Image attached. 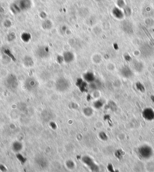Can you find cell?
<instances>
[{"label": "cell", "instance_id": "obj_1", "mask_svg": "<svg viewBox=\"0 0 154 172\" xmlns=\"http://www.w3.org/2000/svg\"><path fill=\"white\" fill-rule=\"evenodd\" d=\"M71 86V82L66 78L61 77L57 80L55 84V87L57 91L64 93L67 92Z\"/></svg>", "mask_w": 154, "mask_h": 172}, {"label": "cell", "instance_id": "obj_2", "mask_svg": "<svg viewBox=\"0 0 154 172\" xmlns=\"http://www.w3.org/2000/svg\"><path fill=\"white\" fill-rule=\"evenodd\" d=\"M138 154L140 158L144 160H148L153 155V150L151 146L144 144L139 148Z\"/></svg>", "mask_w": 154, "mask_h": 172}, {"label": "cell", "instance_id": "obj_3", "mask_svg": "<svg viewBox=\"0 0 154 172\" xmlns=\"http://www.w3.org/2000/svg\"><path fill=\"white\" fill-rule=\"evenodd\" d=\"M4 84L6 88L11 91L16 89L19 85L16 76L13 74H10L6 77L4 81Z\"/></svg>", "mask_w": 154, "mask_h": 172}, {"label": "cell", "instance_id": "obj_4", "mask_svg": "<svg viewBox=\"0 0 154 172\" xmlns=\"http://www.w3.org/2000/svg\"><path fill=\"white\" fill-rule=\"evenodd\" d=\"M81 161L87 167H88L92 172H97L99 171L98 165L94 162L93 160L89 156H83L81 158Z\"/></svg>", "mask_w": 154, "mask_h": 172}, {"label": "cell", "instance_id": "obj_5", "mask_svg": "<svg viewBox=\"0 0 154 172\" xmlns=\"http://www.w3.org/2000/svg\"><path fill=\"white\" fill-rule=\"evenodd\" d=\"M35 163L37 166V167L42 169L46 168L48 165V162L47 159L42 155L36 157Z\"/></svg>", "mask_w": 154, "mask_h": 172}, {"label": "cell", "instance_id": "obj_6", "mask_svg": "<svg viewBox=\"0 0 154 172\" xmlns=\"http://www.w3.org/2000/svg\"><path fill=\"white\" fill-rule=\"evenodd\" d=\"M25 86L28 91H34L38 86L37 81L34 78H28L25 82Z\"/></svg>", "mask_w": 154, "mask_h": 172}, {"label": "cell", "instance_id": "obj_7", "mask_svg": "<svg viewBox=\"0 0 154 172\" xmlns=\"http://www.w3.org/2000/svg\"><path fill=\"white\" fill-rule=\"evenodd\" d=\"M77 86L81 92H87L89 88V84H87L83 79H78L77 81Z\"/></svg>", "mask_w": 154, "mask_h": 172}, {"label": "cell", "instance_id": "obj_8", "mask_svg": "<svg viewBox=\"0 0 154 172\" xmlns=\"http://www.w3.org/2000/svg\"><path fill=\"white\" fill-rule=\"evenodd\" d=\"M142 114L143 118L148 121H152L154 119V111L152 108H146Z\"/></svg>", "mask_w": 154, "mask_h": 172}, {"label": "cell", "instance_id": "obj_9", "mask_svg": "<svg viewBox=\"0 0 154 172\" xmlns=\"http://www.w3.org/2000/svg\"><path fill=\"white\" fill-rule=\"evenodd\" d=\"M83 79L89 84L95 82L96 80L95 74L92 72H90V71H88V72L85 73L83 74Z\"/></svg>", "mask_w": 154, "mask_h": 172}, {"label": "cell", "instance_id": "obj_10", "mask_svg": "<svg viewBox=\"0 0 154 172\" xmlns=\"http://www.w3.org/2000/svg\"><path fill=\"white\" fill-rule=\"evenodd\" d=\"M11 149L16 154L20 153L23 149V144L20 141H14L11 144Z\"/></svg>", "mask_w": 154, "mask_h": 172}, {"label": "cell", "instance_id": "obj_11", "mask_svg": "<svg viewBox=\"0 0 154 172\" xmlns=\"http://www.w3.org/2000/svg\"><path fill=\"white\" fill-rule=\"evenodd\" d=\"M63 59V61L65 63L70 64V63L74 61L75 57H74V55L71 52L68 51V52H66V53H64Z\"/></svg>", "mask_w": 154, "mask_h": 172}, {"label": "cell", "instance_id": "obj_12", "mask_svg": "<svg viewBox=\"0 0 154 172\" xmlns=\"http://www.w3.org/2000/svg\"><path fill=\"white\" fill-rule=\"evenodd\" d=\"M112 12H113V16L115 18H116L117 19H122L124 18V13L119 7H115L113 9Z\"/></svg>", "mask_w": 154, "mask_h": 172}, {"label": "cell", "instance_id": "obj_13", "mask_svg": "<svg viewBox=\"0 0 154 172\" xmlns=\"http://www.w3.org/2000/svg\"><path fill=\"white\" fill-rule=\"evenodd\" d=\"M121 73L124 78H131L133 74L132 71L130 68H128V67H124L123 68H122Z\"/></svg>", "mask_w": 154, "mask_h": 172}, {"label": "cell", "instance_id": "obj_14", "mask_svg": "<svg viewBox=\"0 0 154 172\" xmlns=\"http://www.w3.org/2000/svg\"><path fill=\"white\" fill-rule=\"evenodd\" d=\"M65 165H66V167L69 170H74V169L75 168V166H76L75 163L73 160H67V161L65 162Z\"/></svg>", "mask_w": 154, "mask_h": 172}, {"label": "cell", "instance_id": "obj_15", "mask_svg": "<svg viewBox=\"0 0 154 172\" xmlns=\"http://www.w3.org/2000/svg\"><path fill=\"white\" fill-rule=\"evenodd\" d=\"M83 112L86 117H89L93 114V110L92 109V108L86 107L83 109Z\"/></svg>", "mask_w": 154, "mask_h": 172}, {"label": "cell", "instance_id": "obj_16", "mask_svg": "<svg viewBox=\"0 0 154 172\" xmlns=\"http://www.w3.org/2000/svg\"><path fill=\"white\" fill-rule=\"evenodd\" d=\"M103 106V101L101 100H96L94 103H93V106L96 108V109H100L101 108H102Z\"/></svg>", "mask_w": 154, "mask_h": 172}, {"label": "cell", "instance_id": "obj_17", "mask_svg": "<svg viewBox=\"0 0 154 172\" xmlns=\"http://www.w3.org/2000/svg\"><path fill=\"white\" fill-rule=\"evenodd\" d=\"M99 137H100V138L102 140H106L107 139V135L104 132H101L99 134Z\"/></svg>", "mask_w": 154, "mask_h": 172}, {"label": "cell", "instance_id": "obj_18", "mask_svg": "<svg viewBox=\"0 0 154 172\" xmlns=\"http://www.w3.org/2000/svg\"><path fill=\"white\" fill-rule=\"evenodd\" d=\"M124 11H125L124 12V15H125L127 16H130L131 15V9L129 7L125 8V10Z\"/></svg>", "mask_w": 154, "mask_h": 172}, {"label": "cell", "instance_id": "obj_19", "mask_svg": "<svg viewBox=\"0 0 154 172\" xmlns=\"http://www.w3.org/2000/svg\"><path fill=\"white\" fill-rule=\"evenodd\" d=\"M118 4L119 7H124L125 6V3L123 0H118Z\"/></svg>", "mask_w": 154, "mask_h": 172}]
</instances>
